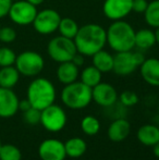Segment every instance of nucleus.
<instances>
[{
    "label": "nucleus",
    "instance_id": "obj_3",
    "mask_svg": "<svg viewBox=\"0 0 159 160\" xmlns=\"http://www.w3.org/2000/svg\"><path fill=\"white\" fill-rule=\"evenodd\" d=\"M28 101L32 107L42 111L48 106L55 103L56 88L55 85L45 78H37L30 83L27 87Z\"/></svg>",
    "mask_w": 159,
    "mask_h": 160
},
{
    "label": "nucleus",
    "instance_id": "obj_21",
    "mask_svg": "<svg viewBox=\"0 0 159 160\" xmlns=\"http://www.w3.org/2000/svg\"><path fill=\"white\" fill-rule=\"evenodd\" d=\"M20 75L14 65L0 68V87L13 88L19 82Z\"/></svg>",
    "mask_w": 159,
    "mask_h": 160
},
{
    "label": "nucleus",
    "instance_id": "obj_14",
    "mask_svg": "<svg viewBox=\"0 0 159 160\" xmlns=\"http://www.w3.org/2000/svg\"><path fill=\"white\" fill-rule=\"evenodd\" d=\"M19 98L12 88L0 87V118H11L19 110Z\"/></svg>",
    "mask_w": 159,
    "mask_h": 160
},
{
    "label": "nucleus",
    "instance_id": "obj_41",
    "mask_svg": "<svg viewBox=\"0 0 159 160\" xmlns=\"http://www.w3.org/2000/svg\"><path fill=\"white\" fill-rule=\"evenodd\" d=\"M158 110H159V103H158Z\"/></svg>",
    "mask_w": 159,
    "mask_h": 160
},
{
    "label": "nucleus",
    "instance_id": "obj_30",
    "mask_svg": "<svg viewBox=\"0 0 159 160\" xmlns=\"http://www.w3.org/2000/svg\"><path fill=\"white\" fill-rule=\"evenodd\" d=\"M17 31L11 26L0 28V42L3 44H11L17 39Z\"/></svg>",
    "mask_w": 159,
    "mask_h": 160
},
{
    "label": "nucleus",
    "instance_id": "obj_1",
    "mask_svg": "<svg viewBox=\"0 0 159 160\" xmlns=\"http://www.w3.org/2000/svg\"><path fill=\"white\" fill-rule=\"evenodd\" d=\"M77 52L84 57H92L107 45V32L104 26L97 23H87L80 26L74 37Z\"/></svg>",
    "mask_w": 159,
    "mask_h": 160
},
{
    "label": "nucleus",
    "instance_id": "obj_29",
    "mask_svg": "<svg viewBox=\"0 0 159 160\" xmlns=\"http://www.w3.org/2000/svg\"><path fill=\"white\" fill-rule=\"evenodd\" d=\"M118 98H119L121 105L124 106V107H132V106H135L138 102L137 94L133 91L122 92Z\"/></svg>",
    "mask_w": 159,
    "mask_h": 160
},
{
    "label": "nucleus",
    "instance_id": "obj_39",
    "mask_svg": "<svg viewBox=\"0 0 159 160\" xmlns=\"http://www.w3.org/2000/svg\"><path fill=\"white\" fill-rule=\"evenodd\" d=\"M1 145H2V144H1V141H0V147H1Z\"/></svg>",
    "mask_w": 159,
    "mask_h": 160
},
{
    "label": "nucleus",
    "instance_id": "obj_26",
    "mask_svg": "<svg viewBox=\"0 0 159 160\" xmlns=\"http://www.w3.org/2000/svg\"><path fill=\"white\" fill-rule=\"evenodd\" d=\"M81 128L83 133L89 136L96 135L100 130V122L96 117L94 116H86L81 121Z\"/></svg>",
    "mask_w": 159,
    "mask_h": 160
},
{
    "label": "nucleus",
    "instance_id": "obj_27",
    "mask_svg": "<svg viewBox=\"0 0 159 160\" xmlns=\"http://www.w3.org/2000/svg\"><path fill=\"white\" fill-rule=\"evenodd\" d=\"M22 152L12 144H4L0 147V160H21Z\"/></svg>",
    "mask_w": 159,
    "mask_h": 160
},
{
    "label": "nucleus",
    "instance_id": "obj_15",
    "mask_svg": "<svg viewBox=\"0 0 159 160\" xmlns=\"http://www.w3.org/2000/svg\"><path fill=\"white\" fill-rule=\"evenodd\" d=\"M140 72L143 80L151 86H159V59L158 58H145L140 65Z\"/></svg>",
    "mask_w": 159,
    "mask_h": 160
},
{
    "label": "nucleus",
    "instance_id": "obj_28",
    "mask_svg": "<svg viewBox=\"0 0 159 160\" xmlns=\"http://www.w3.org/2000/svg\"><path fill=\"white\" fill-rule=\"evenodd\" d=\"M17 53L9 47H0V68L14 65Z\"/></svg>",
    "mask_w": 159,
    "mask_h": 160
},
{
    "label": "nucleus",
    "instance_id": "obj_20",
    "mask_svg": "<svg viewBox=\"0 0 159 160\" xmlns=\"http://www.w3.org/2000/svg\"><path fill=\"white\" fill-rule=\"evenodd\" d=\"M156 45L155 31L151 28H142L135 32V47L138 50H148Z\"/></svg>",
    "mask_w": 159,
    "mask_h": 160
},
{
    "label": "nucleus",
    "instance_id": "obj_31",
    "mask_svg": "<svg viewBox=\"0 0 159 160\" xmlns=\"http://www.w3.org/2000/svg\"><path fill=\"white\" fill-rule=\"evenodd\" d=\"M23 119L27 124L31 125L40 123V110L34 107H31L28 110L23 112Z\"/></svg>",
    "mask_w": 159,
    "mask_h": 160
},
{
    "label": "nucleus",
    "instance_id": "obj_8",
    "mask_svg": "<svg viewBox=\"0 0 159 160\" xmlns=\"http://www.w3.org/2000/svg\"><path fill=\"white\" fill-rule=\"evenodd\" d=\"M40 123L49 132H60L67 124V113L60 106L52 103L40 111Z\"/></svg>",
    "mask_w": 159,
    "mask_h": 160
},
{
    "label": "nucleus",
    "instance_id": "obj_9",
    "mask_svg": "<svg viewBox=\"0 0 159 160\" xmlns=\"http://www.w3.org/2000/svg\"><path fill=\"white\" fill-rule=\"evenodd\" d=\"M61 15L55 9H44L37 12L32 25L40 35H50L58 31Z\"/></svg>",
    "mask_w": 159,
    "mask_h": 160
},
{
    "label": "nucleus",
    "instance_id": "obj_18",
    "mask_svg": "<svg viewBox=\"0 0 159 160\" xmlns=\"http://www.w3.org/2000/svg\"><path fill=\"white\" fill-rule=\"evenodd\" d=\"M136 136L141 144L147 147H153L159 142V128L154 124H144L137 130Z\"/></svg>",
    "mask_w": 159,
    "mask_h": 160
},
{
    "label": "nucleus",
    "instance_id": "obj_23",
    "mask_svg": "<svg viewBox=\"0 0 159 160\" xmlns=\"http://www.w3.org/2000/svg\"><path fill=\"white\" fill-rule=\"evenodd\" d=\"M102 72L94 65H88V67L84 68L80 73L81 82L91 88H93L94 86L102 82Z\"/></svg>",
    "mask_w": 159,
    "mask_h": 160
},
{
    "label": "nucleus",
    "instance_id": "obj_11",
    "mask_svg": "<svg viewBox=\"0 0 159 160\" xmlns=\"http://www.w3.org/2000/svg\"><path fill=\"white\" fill-rule=\"evenodd\" d=\"M133 0H105L102 13L110 21L124 20L132 12Z\"/></svg>",
    "mask_w": 159,
    "mask_h": 160
},
{
    "label": "nucleus",
    "instance_id": "obj_22",
    "mask_svg": "<svg viewBox=\"0 0 159 160\" xmlns=\"http://www.w3.org/2000/svg\"><path fill=\"white\" fill-rule=\"evenodd\" d=\"M66 154L70 158H80L86 152V142L81 137H72L64 143Z\"/></svg>",
    "mask_w": 159,
    "mask_h": 160
},
{
    "label": "nucleus",
    "instance_id": "obj_34",
    "mask_svg": "<svg viewBox=\"0 0 159 160\" xmlns=\"http://www.w3.org/2000/svg\"><path fill=\"white\" fill-rule=\"evenodd\" d=\"M71 61L77 65V67L80 68V67H82V65L84 64V56L81 55V53H79V52H77L74 57L72 58V60H71Z\"/></svg>",
    "mask_w": 159,
    "mask_h": 160
},
{
    "label": "nucleus",
    "instance_id": "obj_7",
    "mask_svg": "<svg viewBox=\"0 0 159 160\" xmlns=\"http://www.w3.org/2000/svg\"><path fill=\"white\" fill-rule=\"evenodd\" d=\"M145 60L142 51H122L116 52L113 56V70L116 74L120 76H127L132 74Z\"/></svg>",
    "mask_w": 159,
    "mask_h": 160
},
{
    "label": "nucleus",
    "instance_id": "obj_37",
    "mask_svg": "<svg viewBox=\"0 0 159 160\" xmlns=\"http://www.w3.org/2000/svg\"><path fill=\"white\" fill-rule=\"evenodd\" d=\"M26 1H28L30 3L34 4L35 7H37V6H40V4L44 3L45 0H26Z\"/></svg>",
    "mask_w": 159,
    "mask_h": 160
},
{
    "label": "nucleus",
    "instance_id": "obj_40",
    "mask_svg": "<svg viewBox=\"0 0 159 160\" xmlns=\"http://www.w3.org/2000/svg\"><path fill=\"white\" fill-rule=\"evenodd\" d=\"M11 1H12V2H13V1H17V0H11Z\"/></svg>",
    "mask_w": 159,
    "mask_h": 160
},
{
    "label": "nucleus",
    "instance_id": "obj_16",
    "mask_svg": "<svg viewBox=\"0 0 159 160\" xmlns=\"http://www.w3.org/2000/svg\"><path fill=\"white\" fill-rule=\"evenodd\" d=\"M131 132V124L125 119H116L108 128V137L110 141L119 143L129 136Z\"/></svg>",
    "mask_w": 159,
    "mask_h": 160
},
{
    "label": "nucleus",
    "instance_id": "obj_19",
    "mask_svg": "<svg viewBox=\"0 0 159 160\" xmlns=\"http://www.w3.org/2000/svg\"><path fill=\"white\" fill-rule=\"evenodd\" d=\"M93 65L102 73H108L113 70V56L109 51L102 49L92 56Z\"/></svg>",
    "mask_w": 159,
    "mask_h": 160
},
{
    "label": "nucleus",
    "instance_id": "obj_36",
    "mask_svg": "<svg viewBox=\"0 0 159 160\" xmlns=\"http://www.w3.org/2000/svg\"><path fill=\"white\" fill-rule=\"evenodd\" d=\"M153 152H154V155H155L157 158H159V142H157V143L153 146Z\"/></svg>",
    "mask_w": 159,
    "mask_h": 160
},
{
    "label": "nucleus",
    "instance_id": "obj_10",
    "mask_svg": "<svg viewBox=\"0 0 159 160\" xmlns=\"http://www.w3.org/2000/svg\"><path fill=\"white\" fill-rule=\"evenodd\" d=\"M37 12V7L34 4L26 0H17L12 2L8 17L17 25L26 26L33 23Z\"/></svg>",
    "mask_w": 159,
    "mask_h": 160
},
{
    "label": "nucleus",
    "instance_id": "obj_35",
    "mask_svg": "<svg viewBox=\"0 0 159 160\" xmlns=\"http://www.w3.org/2000/svg\"><path fill=\"white\" fill-rule=\"evenodd\" d=\"M31 107H32V105H31V102L28 101L27 98L19 101V110H21V111H23V112L26 111V110H28Z\"/></svg>",
    "mask_w": 159,
    "mask_h": 160
},
{
    "label": "nucleus",
    "instance_id": "obj_33",
    "mask_svg": "<svg viewBox=\"0 0 159 160\" xmlns=\"http://www.w3.org/2000/svg\"><path fill=\"white\" fill-rule=\"evenodd\" d=\"M11 4H12L11 0H0V19L9 14Z\"/></svg>",
    "mask_w": 159,
    "mask_h": 160
},
{
    "label": "nucleus",
    "instance_id": "obj_13",
    "mask_svg": "<svg viewBox=\"0 0 159 160\" xmlns=\"http://www.w3.org/2000/svg\"><path fill=\"white\" fill-rule=\"evenodd\" d=\"M118 93L116 88L109 83L100 82L92 88V99L102 107H111L118 100Z\"/></svg>",
    "mask_w": 159,
    "mask_h": 160
},
{
    "label": "nucleus",
    "instance_id": "obj_43",
    "mask_svg": "<svg viewBox=\"0 0 159 160\" xmlns=\"http://www.w3.org/2000/svg\"><path fill=\"white\" fill-rule=\"evenodd\" d=\"M0 28H1V26H0Z\"/></svg>",
    "mask_w": 159,
    "mask_h": 160
},
{
    "label": "nucleus",
    "instance_id": "obj_42",
    "mask_svg": "<svg viewBox=\"0 0 159 160\" xmlns=\"http://www.w3.org/2000/svg\"><path fill=\"white\" fill-rule=\"evenodd\" d=\"M119 160H122V159H119Z\"/></svg>",
    "mask_w": 159,
    "mask_h": 160
},
{
    "label": "nucleus",
    "instance_id": "obj_2",
    "mask_svg": "<svg viewBox=\"0 0 159 160\" xmlns=\"http://www.w3.org/2000/svg\"><path fill=\"white\" fill-rule=\"evenodd\" d=\"M107 45L116 52L130 51L135 48V30L124 20L112 21L106 30Z\"/></svg>",
    "mask_w": 159,
    "mask_h": 160
},
{
    "label": "nucleus",
    "instance_id": "obj_4",
    "mask_svg": "<svg viewBox=\"0 0 159 160\" xmlns=\"http://www.w3.org/2000/svg\"><path fill=\"white\" fill-rule=\"evenodd\" d=\"M61 101L66 107L73 110H79L87 107L91 103L92 88L83 84L82 82H75L64 85L61 91Z\"/></svg>",
    "mask_w": 159,
    "mask_h": 160
},
{
    "label": "nucleus",
    "instance_id": "obj_5",
    "mask_svg": "<svg viewBox=\"0 0 159 160\" xmlns=\"http://www.w3.org/2000/svg\"><path fill=\"white\" fill-rule=\"evenodd\" d=\"M77 52V50L74 40L61 35L51 38L47 45L48 56L51 60L58 63L71 61Z\"/></svg>",
    "mask_w": 159,
    "mask_h": 160
},
{
    "label": "nucleus",
    "instance_id": "obj_12",
    "mask_svg": "<svg viewBox=\"0 0 159 160\" xmlns=\"http://www.w3.org/2000/svg\"><path fill=\"white\" fill-rule=\"evenodd\" d=\"M38 156L42 160H64L67 157L64 143L56 138H47L38 146Z\"/></svg>",
    "mask_w": 159,
    "mask_h": 160
},
{
    "label": "nucleus",
    "instance_id": "obj_25",
    "mask_svg": "<svg viewBox=\"0 0 159 160\" xmlns=\"http://www.w3.org/2000/svg\"><path fill=\"white\" fill-rule=\"evenodd\" d=\"M144 18L149 28H159V0H153L148 2V7L144 12Z\"/></svg>",
    "mask_w": 159,
    "mask_h": 160
},
{
    "label": "nucleus",
    "instance_id": "obj_6",
    "mask_svg": "<svg viewBox=\"0 0 159 160\" xmlns=\"http://www.w3.org/2000/svg\"><path fill=\"white\" fill-rule=\"evenodd\" d=\"M14 67L21 75L34 78L42 73L45 67L42 56L34 50H25L17 56Z\"/></svg>",
    "mask_w": 159,
    "mask_h": 160
},
{
    "label": "nucleus",
    "instance_id": "obj_32",
    "mask_svg": "<svg viewBox=\"0 0 159 160\" xmlns=\"http://www.w3.org/2000/svg\"><path fill=\"white\" fill-rule=\"evenodd\" d=\"M148 7L147 0H133L132 1V12L138 13V14H144Z\"/></svg>",
    "mask_w": 159,
    "mask_h": 160
},
{
    "label": "nucleus",
    "instance_id": "obj_24",
    "mask_svg": "<svg viewBox=\"0 0 159 160\" xmlns=\"http://www.w3.org/2000/svg\"><path fill=\"white\" fill-rule=\"evenodd\" d=\"M79 24L73 19H71V18H61L59 28H58V32L61 36L74 39V37L79 32Z\"/></svg>",
    "mask_w": 159,
    "mask_h": 160
},
{
    "label": "nucleus",
    "instance_id": "obj_38",
    "mask_svg": "<svg viewBox=\"0 0 159 160\" xmlns=\"http://www.w3.org/2000/svg\"><path fill=\"white\" fill-rule=\"evenodd\" d=\"M155 37H156V44L159 45V28H155Z\"/></svg>",
    "mask_w": 159,
    "mask_h": 160
},
{
    "label": "nucleus",
    "instance_id": "obj_17",
    "mask_svg": "<svg viewBox=\"0 0 159 160\" xmlns=\"http://www.w3.org/2000/svg\"><path fill=\"white\" fill-rule=\"evenodd\" d=\"M80 68L77 67L72 61H67L59 63L57 69V78L60 83L64 85L71 84V83L77 81L80 76Z\"/></svg>",
    "mask_w": 159,
    "mask_h": 160
}]
</instances>
